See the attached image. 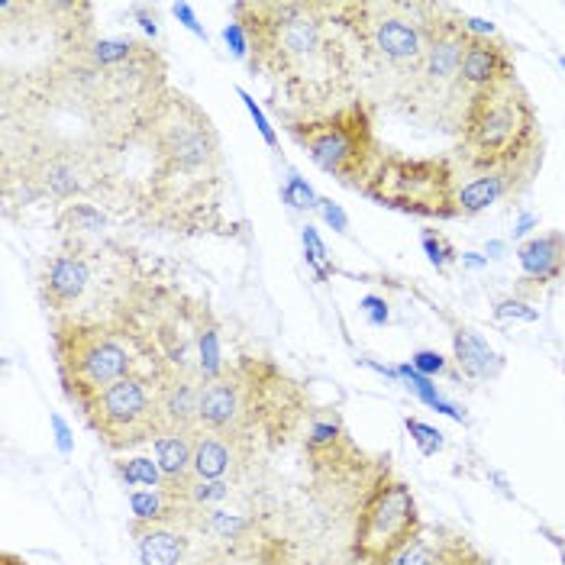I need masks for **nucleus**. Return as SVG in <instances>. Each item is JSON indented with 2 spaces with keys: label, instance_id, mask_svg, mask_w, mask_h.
Returning a JSON list of instances; mask_svg holds the SVG:
<instances>
[{
  "label": "nucleus",
  "instance_id": "nucleus-1",
  "mask_svg": "<svg viewBox=\"0 0 565 565\" xmlns=\"http://www.w3.org/2000/svg\"><path fill=\"white\" fill-rule=\"evenodd\" d=\"M233 20L249 36L253 75H265L275 85L278 104L285 97L298 114L343 104L352 90L359 55L337 17V3H233Z\"/></svg>",
  "mask_w": 565,
  "mask_h": 565
},
{
  "label": "nucleus",
  "instance_id": "nucleus-2",
  "mask_svg": "<svg viewBox=\"0 0 565 565\" xmlns=\"http://www.w3.org/2000/svg\"><path fill=\"white\" fill-rule=\"evenodd\" d=\"M139 139L152 152V204L178 211L184 220L217 204L220 139L211 117L181 90L159 87L139 124Z\"/></svg>",
  "mask_w": 565,
  "mask_h": 565
},
{
  "label": "nucleus",
  "instance_id": "nucleus-3",
  "mask_svg": "<svg viewBox=\"0 0 565 565\" xmlns=\"http://www.w3.org/2000/svg\"><path fill=\"white\" fill-rule=\"evenodd\" d=\"M337 17L352 36L359 68H365V75L379 82L388 100L397 104L427 55L443 7L411 0H362L337 3Z\"/></svg>",
  "mask_w": 565,
  "mask_h": 565
},
{
  "label": "nucleus",
  "instance_id": "nucleus-4",
  "mask_svg": "<svg viewBox=\"0 0 565 565\" xmlns=\"http://www.w3.org/2000/svg\"><path fill=\"white\" fill-rule=\"evenodd\" d=\"M459 159L469 172L543 166V132L530 94L514 78L472 94L459 124Z\"/></svg>",
  "mask_w": 565,
  "mask_h": 565
},
{
  "label": "nucleus",
  "instance_id": "nucleus-5",
  "mask_svg": "<svg viewBox=\"0 0 565 565\" xmlns=\"http://www.w3.org/2000/svg\"><path fill=\"white\" fill-rule=\"evenodd\" d=\"M285 130L320 172L359 194L385 156L375 132V107L365 97H349L317 114H285Z\"/></svg>",
  "mask_w": 565,
  "mask_h": 565
},
{
  "label": "nucleus",
  "instance_id": "nucleus-6",
  "mask_svg": "<svg viewBox=\"0 0 565 565\" xmlns=\"http://www.w3.org/2000/svg\"><path fill=\"white\" fill-rule=\"evenodd\" d=\"M469 43H472V33L466 30V13L443 7L427 55L411 87L397 100V107L407 117L427 124L430 130L459 132L462 114L472 100L469 87L462 82V58H466Z\"/></svg>",
  "mask_w": 565,
  "mask_h": 565
},
{
  "label": "nucleus",
  "instance_id": "nucleus-7",
  "mask_svg": "<svg viewBox=\"0 0 565 565\" xmlns=\"http://www.w3.org/2000/svg\"><path fill=\"white\" fill-rule=\"evenodd\" d=\"M52 355L62 392L72 404L85 407L94 394L132 375L136 355L127 337L97 320L55 317L52 320Z\"/></svg>",
  "mask_w": 565,
  "mask_h": 565
},
{
  "label": "nucleus",
  "instance_id": "nucleus-8",
  "mask_svg": "<svg viewBox=\"0 0 565 565\" xmlns=\"http://www.w3.org/2000/svg\"><path fill=\"white\" fill-rule=\"evenodd\" d=\"M420 526L424 518L411 484L382 462L355 501L349 553L355 563L385 565Z\"/></svg>",
  "mask_w": 565,
  "mask_h": 565
},
{
  "label": "nucleus",
  "instance_id": "nucleus-9",
  "mask_svg": "<svg viewBox=\"0 0 565 565\" xmlns=\"http://www.w3.org/2000/svg\"><path fill=\"white\" fill-rule=\"evenodd\" d=\"M362 194L382 207L414 214V217H459V207H456L459 181L449 159H411V156L385 152L369 178V184L362 188Z\"/></svg>",
  "mask_w": 565,
  "mask_h": 565
},
{
  "label": "nucleus",
  "instance_id": "nucleus-10",
  "mask_svg": "<svg viewBox=\"0 0 565 565\" xmlns=\"http://www.w3.org/2000/svg\"><path fill=\"white\" fill-rule=\"evenodd\" d=\"M82 414H85L87 427L110 452L136 449L162 434L156 385L152 379L136 375V372L100 394H94L82 407Z\"/></svg>",
  "mask_w": 565,
  "mask_h": 565
},
{
  "label": "nucleus",
  "instance_id": "nucleus-11",
  "mask_svg": "<svg viewBox=\"0 0 565 565\" xmlns=\"http://www.w3.org/2000/svg\"><path fill=\"white\" fill-rule=\"evenodd\" d=\"M385 565H491L479 546L449 523H427Z\"/></svg>",
  "mask_w": 565,
  "mask_h": 565
},
{
  "label": "nucleus",
  "instance_id": "nucleus-12",
  "mask_svg": "<svg viewBox=\"0 0 565 565\" xmlns=\"http://www.w3.org/2000/svg\"><path fill=\"white\" fill-rule=\"evenodd\" d=\"M130 530L139 565H201V559H194L198 508L181 521L132 523Z\"/></svg>",
  "mask_w": 565,
  "mask_h": 565
},
{
  "label": "nucleus",
  "instance_id": "nucleus-13",
  "mask_svg": "<svg viewBox=\"0 0 565 565\" xmlns=\"http://www.w3.org/2000/svg\"><path fill=\"white\" fill-rule=\"evenodd\" d=\"M152 385H156L162 430H188V434H198L201 430V392H204V379L201 375L178 372V369H156L152 372Z\"/></svg>",
  "mask_w": 565,
  "mask_h": 565
},
{
  "label": "nucleus",
  "instance_id": "nucleus-14",
  "mask_svg": "<svg viewBox=\"0 0 565 565\" xmlns=\"http://www.w3.org/2000/svg\"><path fill=\"white\" fill-rule=\"evenodd\" d=\"M90 285V262L82 249H62L45 262L43 278H40V298L45 310L62 317L68 307H75L85 298Z\"/></svg>",
  "mask_w": 565,
  "mask_h": 565
},
{
  "label": "nucleus",
  "instance_id": "nucleus-15",
  "mask_svg": "<svg viewBox=\"0 0 565 565\" xmlns=\"http://www.w3.org/2000/svg\"><path fill=\"white\" fill-rule=\"evenodd\" d=\"M514 78H518L514 49L498 36H472L466 58H462V82L469 87V94L508 85Z\"/></svg>",
  "mask_w": 565,
  "mask_h": 565
},
{
  "label": "nucleus",
  "instance_id": "nucleus-16",
  "mask_svg": "<svg viewBox=\"0 0 565 565\" xmlns=\"http://www.w3.org/2000/svg\"><path fill=\"white\" fill-rule=\"evenodd\" d=\"M256 443L239 436L198 430L194 436V479L230 481L249 459Z\"/></svg>",
  "mask_w": 565,
  "mask_h": 565
},
{
  "label": "nucleus",
  "instance_id": "nucleus-17",
  "mask_svg": "<svg viewBox=\"0 0 565 565\" xmlns=\"http://www.w3.org/2000/svg\"><path fill=\"white\" fill-rule=\"evenodd\" d=\"M533 174L536 172L530 169H498V172L472 174L466 184H459V198H456L459 217H476L504 198H518L523 188H530Z\"/></svg>",
  "mask_w": 565,
  "mask_h": 565
},
{
  "label": "nucleus",
  "instance_id": "nucleus-18",
  "mask_svg": "<svg viewBox=\"0 0 565 565\" xmlns=\"http://www.w3.org/2000/svg\"><path fill=\"white\" fill-rule=\"evenodd\" d=\"M518 265H521L523 281L533 285H553L565 275V233L563 230H546L536 233L518 249Z\"/></svg>",
  "mask_w": 565,
  "mask_h": 565
},
{
  "label": "nucleus",
  "instance_id": "nucleus-19",
  "mask_svg": "<svg viewBox=\"0 0 565 565\" xmlns=\"http://www.w3.org/2000/svg\"><path fill=\"white\" fill-rule=\"evenodd\" d=\"M452 355H456L459 372L472 382H494L504 372V355L488 347V340L479 337L472 327H456Z\"/></svg>",
  "mask_w": 565,
  "mask_h": 565
},
{
  "label": "nucleus",
  "instance_id": "nucleus-20",
  "mask_svg": "<svg viewBox=\"0 0 565 565\" xmlns=\"http://www.w3.org/2000/svg\"><path fill=\"white\" fill-rule=\"evenodd\" d=\"M194 436L198 434L188 430H162L152 439V459L178 491H184L194 479Z\"/></svg>",
  "mask_w": 565,
  "mask_h": 565
},
{
  "label": "nucleus",
  "instance_id": "nucleus-21",
  "mask_svg": "<svg viewBox=\"0 0 565 565\" xmlns=\"http://www.w3.org/2000/svg\"><path fill=\"white\" fill-rule=\"evenodd\" d=\"M397 379L407 385V392H414L424 404H430L434 411L439 414H446V417H452V420H459V424H466V407H459V404H452L449 397H443L439 388L434 385V379H427V375H420L411 362H401L397 365Z\"/></svg>",
  "mask_w": 565,
  "mask_h": 565
},
{
  "label": "nucleus",
  "instance_id": "nucleus-22",
  "mask_svg": "<svg viewBox=\"0 0 565 565\" xmlns=\"http://www.w3.org/2000/svg\"><path fill=\"white\" fill-rule=\"evenodd\" d=\"M117 479L127 488H174L172 481L166 479V472L159 469V462L152 456H130V459H117L114 462Z\"/></svg>",
  "mask_w": 565,
  "mask_h": 565
},
{
  "label": "nucleus",
  "instance_id": "nucleus-23",
  "mask_svg": "<svg viewBox=\"0 0 565 565\" xmlns=\"http://www.w3.org/2000/svg\"><path fill=\"white\" fill-rule=\"evenodd\" d=\"M104 214L90 204H72L62 211L58 217V230H78V233H100L104 230Z\"/></svg>",
  "mask_w": 565,
  "mask_h": 565
},
{
  "label": "nucleus",
  "instance_id": "nucleus-24",
  "mask_svg": "<svg viewBox=\"0 0 565 565\" xmlns=\"http://www.w3.org/2000/svg\"><path fill=\"white\" fill-rule=\"evenodd\" d=\"M420 246H424L430 265H436V271H446L452 262L459 259L456 246H452L443 233H436V230H424V233H420Z\"/></svg>",
  "mask_w": 565,
  "mask_h": 565
},
{
  "label": "nucleus",
  "instance_id": "nucleus-25",
  "mask_svg": "<svg viewBox=\"0 0 565 565\" xmlns=\"http://www.w3.org/2000/svg\"><path fill=\"white\" fill-rule=\"evenodd\" d=\"M281 198H285L295 211H320V198L313 194V188H310L298 172H288L285 188H281Z\"/></svg>",
  "mask_w": 565,
  "mask_h": 565
},
{
  "label": "nucleus",
  "instance_id": "nucleus-26",
  "mask_svg": "<svg viewBox=\"0 0 565 565\" xmlns=\"http://www.w3.org/2000/svg\"><path fill=\"white\" fill-rule=\"evenodd\" d=\"M301 239H305L307 265H310V268H313V275L323 281V278L330 275V253H327L323 239L317 236V230H313V226H305V230H301Z\"/></svg>",
  "mask_w": 565,
  "mask_h": 565
},
{
  "label": "nucleus",
  "instance_id": "nucleus-27",
  "mask_svg": "<svg viewBox=\"0 0 565 565\" xmlns=\"http://www.w3.org/2000/svg\"><path fill=\"white\" fill-rule=\"evenodd\" d=\"M404 427H407L411 439L417 443V449H420L427 459H430V456H436V452H443L446 439H443V434H439L436 427L424 424V420H417V417H407V420H404Z\"/></svg>",
  "mask_w": 565,
  "mask_h": 565
},
{
  "label": "nucleus",
  "instance_id": "nucleus-28",
  "mask_svg": "<svg viewBox=\"0 0 565 565\" xmlns=\"http://www.w3.org/2000/svg\"><path fill=\"white\" fill-rule=\"evenodd\" d=\"M411 365H414L420 375H427V379H434V375H446V372H449L446 355H439L436 349H417V352L411 355Z\"/></svg>",
  "mask_w": 565,
  "mask_h": 565
},
{
  "label": "nucleus",
  "instance_id": "nucleus-29",
  "mask_svg": "<svg viewBox=\"0 0 565 565\" xmlns=\"http://www.w3.org/2000/svg\"><path fill=\"white\" fill-rule=\"evenodd\" d=\"M236 94H239V100L246 104V110H249V117L256 120V127H259L262 139H265V142H268V146L275 149V146H278V136H275V130H271V124L265 120V114H262V107H259V104H256V97H253L249 90H243V87H239Z\"/></svg>",
  "mask_w": 565,
  "mask_h": 565
},
{
  "label": "nucleus",
  "instance_id": "nucleus-30",
  "mask_svg": "<svg viewBox=\"0 0 565 565\" xmlns=\"http://www.w3.org/2000/svg\"><path fill=\"white\" fill-rule=\"evenodd\" d=\"M223 40H226L230 52H233L236 58H249V36H246V30H243L236 20H230V23L223 26Z\"/></svg>",
  "mask_w": 565,
  "mask_h": 565
},
{
  "label": "nucleus",
  "instance_id": "nucleus-31",
  "mask_svg": "<svg viewBox=\"0 0 565 565\" xmlns=\"http://www.w3.org/2000/svg\"><path fill=\"white\" fill-rule=\"evenodd\" d=\"M201 565H268L265 559H256V556H236V553H223V550H211L207 556H204V563Z\"/></svg>",
  "mask_w": 565,
  "mask_h": 565
},
{
  "label": "nucleus",
  "instance_id": "nucleus-32",
  "mask_svg": "<svg viewBox=\"0 0 565 565\" xmlns=\"http://www.w3.org/2000/svg\"><path fill=\"white\" fill-rule=\"evenodd\" d=\"M362 313H365L369 323H375V327H385V323H388V305H385V298H375V295L362 298Z\"/></svg>",
  "mask_w": 565,
  "mask_h": 565
},
{
  "label": "nucleus",
  "instance_id": "nucleus-33",
  "mask_svg": "<svg viewBox=\"0 0 565 565\" xmlns=\"http://www.w3.org/2000/svg\"><path fill=\"white\" fill-rule=\"evenodd\" d=\"M172 13L181 20V23H184V30H191L198 40H204V43H207V33H204V26L198 23V17H194V7H191V3H174Z\"/></svg>",
  "mask_w": 565,
  "mask_h": 565
},
{
  "label": "nucleus",
  "instance_id": "nucleus-34",
  "mask_svg": "<svg viewBox=\"0 0 565 565\" xmlns=\"http://www.w3.org/2000/svg\"><path fill=\"white\" fill-rule=\"evenodd\" d=\"M320 214H323V220H327L337 233H347L349 230V217L343 214V207H340V204H333V201L320 198Z\"/></svg>",
  "mask_w": 565,
  "mask_h": 565
},
{
  "label": "nucleus",
  "instance_id": "nucleus-35",
  "mask_svg": "<svg viewBox=\"0 0 565 565\" xmlns=\"http://www.w3.org/2000/svg\"><path fill=\"white\" fill-rule=\"evenodd\" d=\"M52 430H55V446L62 456H72V427L65 424L62 414H52Z\"/></svg>",
  "mask_w": 565,
  "mask_h": 565
},
{
  "label": "nucleus",
  "instance_id": "nucleus-36",
  "mask_svg": "<svg viewBox=\"0 0 565 565\" xmlns=\"http://www.w3.org/2000/svg\"><path fill=\"white\" fill-rule=\"evenodd\" d=\"M494 313H498V317H521V320H536V317H540L533 307L523 305V301H501Z\"/></svg>",
  "mask_w": 565,
  "mask_h": 565
},
{
  "label": "nucleus",
  "instance_id": "nucleus-37",
  "mask_svg": "<svg viewBox=\"0 0 565 565\" xmlns=\"http://www.w3.org/2000/svg\"><path fill=\"white\" fill-rule=\"evenodd\" d=\"M466 30L472 36H494V26L488 20H481V17H466Z\"/></svg>",
  "mask_w": 565,
  "mask_h": 565
},
{
  "label": "nucleus",
  "instance_id": "nucleus-38",
  "mask_svg": "<svg viewBox=\"0 0 565 565\" xmlns=\"http://www.w3.org/2000/svg\"><path fill=\"white\" fill-rule=\"evenodd\" d=\"M136 17H139L142 30H146L149 36H159V26H156V13H149L146 7H136Z\"/></svg>",
  "mask_w": 565,
  "mask_h": 565
},
{
  "label": "nucleus",
  "instance_id": "nucleus-39",
  "mask_svg": "<svg viewBox=\"0 0 565 565\" xmlns=\"http://www.w3.org/2000/svg\"><path fill=\"white\" fill-rule=\"evenodd\" d=\"M530 226H536V217H533V214H523L521 223L514 226V236H523V233H530Z\"/></svg>",
  "mask_w": 565,
  "mask_h": 565
},
{
  "label": "nucleus",
  "instance_id": "nucleus-40",
  "mask_svg": "<svg viewBox=\"0 0 565 565\" xmlns=\"http://www.w3.org/2000/svg\"><path fill=\"white\" fill-rule=\"evenodd\" d=\"M462 262H466V265H472V268H481V265H488V259H479V253H466V256H462Z\"/></svg>",
  "mask_w": 565,
  "mask_h": 565
},
{
  "label": "nucleus",
  "instance_id": "nucleus-41",
  "mask_svg": "<svg viewBox=\"0 0 565 565\" xmlns=\"http://www.w3.org/2000/svg\"><path fill=\"white\" fill-rule=\"evenodd\" d=\"M3 565H30L26 559H20L17 553H3Z\"/></svg>",
  "mask_w": 565,
  "mask_h": 565
},
{
  "label": "nucleus",
  "instance_id": "nucleus-42",
  "mask_svg": "<svg viewBox=\"0 0 565 565\" xmlns=\"http://www.w3.org/2000/svg\"><path fill=\"white\" fill-rule=\"evenodd\" d=\"M559 65H563V68H565V55H559Z\"/></svg>",
  "mask_w": 565,
  "mask_h": 565
},
{
  "label": "nucleus",
  "instance_id": "nucleus-43",
  "mask_svg": "<svg viewBox=\"0 0 565 565\" xmlns=\"http://www.w3.org/2000/svg\"><path fill=\"white\" fill-rule=\"evenodd\" d=\"M563 565H565V550H563Z\"/></svg>",
  "mask_w": 565,
  "mask_h": 565
}]
</instances>
